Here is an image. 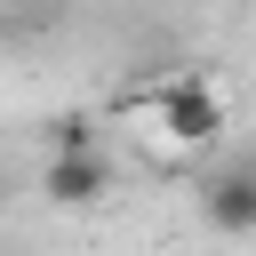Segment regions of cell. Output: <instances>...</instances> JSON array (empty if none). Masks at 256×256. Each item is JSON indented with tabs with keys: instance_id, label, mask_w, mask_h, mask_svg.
<instances>
[{
	"instance_id": "2",
	"label": "cell",
	"mask_w": 256,
	"mask_h": 256,
	"mask_svg": "<svg viewBox=\"0 0 256 256\" xmlns=\"http://www.w3.org/2000/svg\"><path fill=\"white\" fill-rule=\"evenodd\" d=\"M40 192L56 200V208H96L104 192H112V160L88 144V152H56L48 160V176H40Z\"/></svg>"
},
{
	"instance_id": "1",
	"label": "cell",
	"mask_w": 256,
	"mask_h": 256,
	"mask_svg": "<svg viewBox=\"0 0 256 256\" xmlns=\"http://www.w3.org/2000/svg\"><path fill=\"white\" fill-rule=\"evenodd\" d=\"M144 112L160 120V136H168L176 152H200V144H216V136H224V96H216L200 72L160 80V88L144 96Z\"/></svg>"
},
{
	"instance_id": "3",
	"label": "cell",
	"mask_w": 256,
	"mask_h": 256,
	"mask_svg": "<svg viewBox=\"0 0 256 256\" xmlns=\"http://www.w3.org/2000/svg\"><path fill=\"white\" fill-rule=\"evenodd\" d=\"M200 216H208L216 232H256V160L216 168V176L200 184Z\"/></svg>"
}]
</instances>
